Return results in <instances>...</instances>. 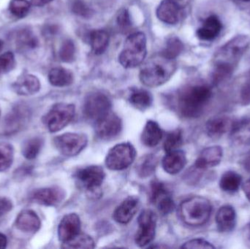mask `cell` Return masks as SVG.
Returning a JSON list of instances; mask_svg holds the SVG:
<instances>
[{
	"label": "cell",
	"instance_id": "cell-32",
	"mask_svg": "<svg viewBox=\"0 0 250 249\" xmlns=\"http://www.w3.org/2000/svg\"><path fill=\"white\" fill-rule=\"evenodd\" d=\"M16 46L21 51L34 49L38 46V40L35 35L29 29L19 30L15 37Z\"/></svg>",
	"mask_w": 250,
	"mask_h": 249
},
{
	"label": "cell",
	"instance_id": "cell-45",
	"mask_svg": "<svg viewBox=\"0 0 250 249\" xmlns=\"http://www.w3.org/2000/svg\"><path fill=\"white\" fill-rule=\"evenodd\" d=\"M11 200L6 197H0V216H4L13 209Z\"/></svg>",
	"mask_w": 250,
	"mask_h": 249
},
{
	"label": "cell",
	"instance_id": "cell-26",
	"mask_svg": "<svg viewBox=\"0 0 250 249\" xmlns=\"http://www.w3.org/2000/svg\"><path fill=\"white\" fill-rule=\"evenodd\" d=\"M163 133L155 121H148L141 134V142L147 147L157 146L163 137Z\"/></svg>",
	"mask_w": 250,
	"mask_h": 249
},
{
	"label": "cell",
	"instance_id": "cell-29",
	"mask_svg": "<svg viewBox=\"0 0 250 249\" xmlns=\"http://www.w3.org/2000/svg\"><path fill=\"white\" fill-rule=\"evenodd\" d=\"M74 77L70 70L63 67L51 69L48 73V80L52 86L56 87H65L73 83Z\"/></svg>",
	"mask_w": 250,
	"mask_h": 249
},
{
	"label": "cell",
	"instance_id": "cell-8",
	"mask_svg": "<svg viewBox=\"0 0 250 249\" xmlns=\"http://www.w3.org/2000/svg\"><path fill=\"white\" fill-rule=\"evenodd\" d=\"M111 102L105 94L92 92L89 94L83 103V114L88 119L97 121L111 112Z\"/></svg>",
	"mask_w": 250,
	"mask_h": 249
},
{
	"label": "cell",
	"instance_id": "cell-42",
	"mask_svg": "<svg viewBox=\"0 0 250 249\" xmlns=\"http://www.w3.org/2000/svg\"><path fill=\"white\" fill-rule=\"evenodd\" d=\"M15 64V57L11 52H6L0 56V76L11 71Z\"/></svg>",
	"mask_w": 250,
	"mask_h": 249
},
{
	"label": "cell",
	"instance_id": "cell-19",
	"mask_svg": "<svg viewBox=\"0 0 250 249\" xmlns=\"http://www.w3.org/2000/svg\"><path fill=\"white\" fill-rule=\"evenodd\" d=\"M223 23L220 18L216 15L208 16L197 30V36L201 40L211 41L217 38L221 33Z\"/></svg>",
	"mask_w": 250,
	"mask_h": 249
},
{
	"label": "cell",
	"instance_id": "cell-22",
	"mask_svg": "<svg viewBox=\"0 0 250 249\" xmlns=\"http://www.w3.org/2000/svg\"><path fill=\"white\" fill-rule=\"evenodd\" d=\"M186 164V155L185 152L179 149L167 152L162 162L163 169L170 175H176L180 172Z\"/></svg>",
	"mask_w": 250,
	"mask_h": 249
},
{
	"label": "cell",
	"instance_id": "cell-27",
	"mask_svg": "<svg viewBox=\"0 0 250 249\" xmlns=\"http://www.w3.org/2000/svg\"><path fill=\"white\" fill-rule=\"evenodd\" d=\"M109 34L104 29H95L89 34V44L95 55H101L106 51L109 44Z\"/></svg>",
	"mask_w": 250,
	"mask_h": 249
},
{
	"label": "cell",
	"instance_id": "cell-23",
	"mask_svg": "<svg viewBox=\"0 0 250 249\" xmlns=\"http://www.w3.org/2000/svg\"><path fill=\"white\" fill-rule=\"evenodd\" d=\"M216 224L220 232H230L236 225V213L229 205L222 206L216 215Z\"/></svg>",
	"mask_w": 250,
	"mask_h": 249
},
{
	"label": "cell",
	"instance_id": "cell-9",
	"mask_svg": "<svg viewBox=\"0 0 250 249\" xmlns=\"http://www.w3.org/2000/svg\"><path fill=\"white\" fill-rule=\"evenodd\" d=\"M87 143L86 136L78 133H65L57 136L54 140L57 150L66 156L79 154L86 148Z\"/></svg>",
	"mask_w": 250,
	"mask_h": 249
},
{
	"label": "cell",
	"instance_id": "cell-14",
	"mask_svg": "<svg viewBox=\"0 0 250 249\" xmlns=\"http://www.w3.org/2000/svg\"><path fill=\"white\" fill-rule=\"evenodd\" d=\"M105 174L101 167L92 165L79 170L76 173V178L83 189L93 192L102 185Z\"/></svg>",
	"mask_w": 250,
	"mask_h": 249
},
{
	"label": "cell",
	"instance_id": "cell-3",
	"mask_svg": "<svg viewBox=\"0 0 250 249\" xmlns=\"http://www.w3.org/2000/svg\"><path fill=\"white\" fill-rule=\"evenodd\" d=\"M176 69V59L168 58L163 53L156 54L143 64L140 71V80L148 87H157L168 81Z\"/></svg>",
	"mask_w": 250,
	"mask_h": 249
},
{
	"label": "cell",
	"instance_id": "cell-18",
	"mask_svg": "<svg viewBox=\"0 0 250 249\" xmlns=\"http://www.w3.org/2000/svg\"><path fill=\"white\" fill-rule=\"evenodd\" d=\"M223 151L220 146H211L207 148L201 152L197 160L195 168L200 171L214 168L221 162Z\"/></svg>",
	"mask_w": 250,
	"mask_h": 249
},
{
	"label": "cell",
	"instance_id": "cell-25",
	"mask_svg": "<svg viewBox=\"0 0 250 249\" xmlns=\"http://www.w3.org/2000/svg\"><path fill=\"white\" fill-rule=\"evenodd\" d=\"M16 226L22 232H36L41 228V219L32 211H23L16 218Z\"/></svg>",
	"mask_w": 250,
	"mask_h": 249
},
{
	"label": "cell",
	"instance_id": "cell-31",
	"mask_svg": "<svg viewBox=\"0 0 250 249\" xmlns=\"http://www.w3.org/2000/svg\"><path fill=\"white\" fill-rule=\"evenodd\" d=\"M242 178L234 171H228L222 175L220 181V187L223 192L235 193L240 188Z\"/></svg>",
	"mask_w": 250,
	"mask_h": 249
},
{
	"label": "cell",
	"instance_id": "cell-13",
	"mask_svg": "<svg viewBox=\"0 0 250 249\" xmlns=\"http://www.w3.org/2000/svg\"><path fill=\"white\" fill-rule=\"evenodd\" d=\"M122 130L123 122L121 118L111 111L95 122V133L103 140H111L116 138Z\"/></svg>",
	"mask_w": 250,
	"mask_h": 249
},
{
	"label": "cell",
	"instance_id": "cell-43",
	"mask_svg": "<svg viewBox=\"0 0 250 249\" xmlns=\"http://www.w3.org/2000/svg\"><path fill=\"white\" fill-rule=\"evenodd\" d=\"M117 23L120 30L126 32L132 26L130 16L126 9H122L117 15Z\"/></svg>",
	"mask_w": 250,
	"mask_h": 249
},
{
	"label": "cell",
	"instance_id": "cell-20",
	"mask_svg": "<svg viewBox=\"0 0 250 249\" xmlns=\"http://www.w3.org/2000/svg\"><path fill=\"white\" fill-rule=\"evenodd\" d=\"M139 200L135 197H129L114 211L113 218L122 225L129 223L138 211Z\"/></svg>",
	"mask_w": 250,
	"mask_h": 249
},
{
	"label": "cell",
	"instance_id": "cell-35",
	"mask_svg": "<svg viewBox=\"0 0 250 249\" xmlns=\"http://www.w3.org/2000/svg\"><path fill=\"white\" fill-rule=\"evenodd\" d=\"M14 159V149L9 143H0V172L7 171Z\"/></svg>",
	"mask_w": 250,
	"mask_h": 249
},
{
	"label": "cell",
	"instance_id": "cell-24",
	"mask_svg": "<svg viewBox=\"0 0 250 249\" xmlns=\"http://www.w3.org/2000/svg\"><path fill=\"white\" fill-rule=\"evenodd\" d=\"M233 124V121L229 117L225 115L214 117L207 121L206 130L211 138H219L229 130H231Z\"/></svg>",
	"mask_w": 250,
	"mask_h": 249
},
{
	"label": "cell",
	"instance_id": "cell-21",
	"mask_svg": "<svg viewBox=\"0 0 250 249\" xmlns=\"http://www.w3.org/2000/svg\"><path fill=\"white\" fill-rule=\"evenodd\" d=\"M13 91L21 96H29L38 93L41 89V83L36 76L24 74L19 77L13 83Z\"/></svg>",
	"mask_w": 250,
	"mask_h": 249
},
{
	"label": "cell",
	"instance_id": "cell-53",
	"mask_svg": "<svg viewBox=\"0 0 250 249\" xmlns=\"http://www.w3.org/2000/svg\"><path fill=\"white\" fill-rule=\"evenodd\" d=\"M175 1H178V0H175Z\"/></svg>",
	"mask_w": 250,
	"mask_h": 249
},
{
	"label": "cell",
	"instance_id": "cell-2",
	"mask_svg": "<svg viewBox=\"0 0 250 249\" xmlns=\"http://www.w3.org/2000/svg\"><path fill=\"white\" fill-rule=\"evenodd\" d=\"M212 96L211 86L198 83L184 88L178 96V109L182 116L188 118L199 117Z\"/></svg>",
	"mask_w": 250,
	"mask_h": 249
},
{
	"label": "cell",
	"instance_id": "cell-17",
	"mask_svg": "<svg viewBox=\"0 0 250 249\" xmlns=\"http://www.w3.org/2000/svg\"><path fill=\"white\" fill-rule=\"evenodd\" d=\"M81 230V220L76 213L66 215L58 227V237L62 244L68 242L79 235Z\"/></svg>",
	"mask_w": 250,
	"mask_h": 249
},
{
	"label": "cell",
	"instance_id": "cell-12",
	"mask_svg": "<svg viewBox=\"0 0 250 249\" xmlns=\"http://www.w3.org/2000/svg\"><path fill=\"white\" fill-rule=\"evenodd\" d=\"M150 200L163 215L169 214L174 210L175 203L171 194L165 184L160 181L151 182Z\"/></svg>",
	"mask_w": 250,
	"mask_h": 249
},
{
	"label": "cell",
	"instance_id": "cell-40",
	"mask_svg": "<svg viewBox=\"0 0 250 249\" xmlns=\"http://www.w3.org/2000/svg\"><path fill=\"white\" fill-rule=\"evenodd\" d=\"M60 59L64 62H72L76 56V46L71 39H66L62 44L59 52Z\"/></svg>",
	"mask_w": 250,
	"mask_h": 249
},
{
	"label": "cell",
	"instance_id": "cell-10",
	"mask_svg": "<svg viewBox=\"0 0 250 249\" xmlns=\"http://www.w3.org/2000/svg\"><path fill=\"white\" fill-rule=\"evenodd\" d=\"M138 225L135 244L139 247H144L151 244L155 237L157 216L151 211L144 210L138 216Z\"/></svg>",
	"mask_w": 250,
	"mask_h": 249
},
{
	"label": "cell",
	"instance_id": "cell-15",
	"mask_svg": "<svg viewBox=\"0 0 250 249\" xmlns=\"http://www.w3.org/2000/svg\"><path fill=\"white\" fill-rule=\"evenodd\" d=\"M65 197L64 190L59 187L40 189L31 194V200L45 206H55L61 203Z\"/></svg>",
	"mask_w": 250,
	"mask_h": 249
},
{
	"label": "cell",
	"instance_id": "cell-49",
	"mask_svg": "<svg viewBox=\"0 0 250 249\" xmlns=\"http://www.w3.org/2000/svg\"><path fill=\"white\" fill-rule=\"evenodd\" d=\"M7 239L4 234L0 233V249H4L7 247Z\"/></svg>",
	"mask_w": 250,
	"mask_h": 249
},
{
	"label": "cell",
	"instance_id": "cell-11",
	"mask_svg": "<svg viewBox=\"0 0 250 249\" xmlns=\"http://www.w3.org/2000/svg\"><path fill=\"white\" fill-rule=\"evenodd\" d=\"M31 113L26 105H18L6 115L3 123V132L5 134H13L24 128L30 121Z\"/></svg>",
	"mask_w": 250,
	"mask_h": 249
},
{
	"label": "cell",
	"instance_id": "cell-1",
	"mask_svg": "<svg viewBox=\"0 0 250 249\" xmlns=\"http://www.w3.org/2000/svg\"><path fill=\"white\" fill-rule=\"evenodd\" d=\"M250 39L246 35H238L223 45L214 58L212 83L220 84L233 74L241 58L248 51Z\"/></svg>",
	"mask_w": 250,
	"mask_h": 249
},
{
	"label": "cell",
	"instance_id": "cell-47",
	"mask_svg": "<svg viewBox=\"0 0 250 249\" xmlns=\"http://www.w3.org/2000/svg\"><path fill=\"white\" fill-rule=\"evenodd\" d=\"M243 190L247 198L250 202V179L244 184Z\"/></svg>",
	"mask_w": 250,
	"mask_h": 249
},
{
	"label": "cell",
	"instance_id": "cell-7",
	"mask_svg": "<svg viewBox=\"0 0 250 249\" xmlns=\"http://www.w3.org/2000/svg\"><path fill=\"white\" fill-rule=\"evenodd\" d=\"M135 156L136 151L131 143H120L107 153L105 165L111 171H123L132 165Z\"/></svg>",
	"mask_w": 250,
	"mask_h": 249
},
{
	"label": "cell",
	"instance_id": "cell-33",
	"mask_svg": "<svg viewBox=\"0 0 250 249\" xmlns=\"http://www.w3.org/2000/svg\"><path fill=\"white\" fill-rule=\"evenodd\" d=\"M157 165V159L154 155H146L140 159L137 165V172L141 178L152 175Z\"/></svg>",
	"mask_w": 250,
	"mask_h": 249
},
{
	"label": "cell",
	"instance_id": "cell-37",
	"mask_svg": "<svg viewBox=\"0 0 250 249\" xmlns=\"http://www.w3.org/2000/svg\"><path fill=\"white\" fill-rule=\"evenodd\" d=\"M183 49L184 45L182 41L176 37L173 36L167 39L166 47L161 53L168 58L176 59V57L180 55Z\"/></svg>",
	"mask_w": 250,
	"mask_h": 249
},
{
	"label": "cell",
	"instance_id": "cell-34",
	"mask_svg": "<svg viewBox=\"0 0 250 249\" xmlns=\"http://www.w3.org/2000/svg\"><path fill=\"white\" fill-rule=\"evenodd\" d=\"M43 141L41 137H34L25 142L22 148V154L29 160L35 159L41 152Z\"/></svg>",
	"mask_w": 250,
	"mask_h": 249
},
{
	"label": "cell",
	"instance_id": "cell-38",
	"mask_svg": "<svg viewBox=\"0 0 250 249\" xmlns=\"http://www.w3.org/2000/svg\"><path fill=\"white\" fill-rule=\"evenodd\" d=\"M183 143V134L179 129L170 132L166 136L164 142V150L166 153L179 149Z\"/></svg>",
	"mask_w": 250,
	"mask_h": 249
},
{
	"label": "cell",
	"instance_id": "cell-48",
	"mask_svg": "<svg viewBox=\"0 0 250 249\" xmlns=\"http://www.w3.org/2000/svg\"><path fill=\"white\" fill-rule=\"evenodd\" d=\"M243 235L245 241L250 244V224L245 227L243 231Z\"/></svg>",
	"mask_w": 250,
	"mask_h": 249
},
{
	"label": "cell",
	"instance_id": "cell-51",
	"mask_svg": "<svg viewBox=\"0 0 250 249\" xmlns=\"http://www.w3.org/2000/svg\"><path fill=\"white\" fill-rule=\"evenodd\" d=\"M3 45H4V43H3L2 40L0 39V53H1V51H2Z\"/></svg>",
	"mask_w": 250,
	"mask_h": 249
},
{
	"label": "cell",
	"instance_id": "cell-28",
	"mask_svg": "<svg viewBox=\"0 0 250 249\" xmlns=\"http://www.w3.org/2000/svg\"><path fill=\"white\" fill-rule=\"evenodd\" d=\"M231 139L235 143L241 146H250V119L242 120L233 124Z\"/></svg>",
	"mask_w": 250,
	"mask_h": 249
},
{
	"label": "cell",
	"instance_id": "cell-39",
	"mask_svg": "<svg viewBox=\"0 0 250 249\" xmlns=\"http://www.w3.org/2000/svg\"><path fill=\"white\" fill-rule=\"evenodd\" d=\"M10 13L16 18L26 17L30 10V3L27 0H11L9 6Z\"/></svg>",
	"mask_w": 250,
	"mask_h": 249
},
{
	"label": "cell",
	"instance_id": "cell-6",
	"mask_svg": "<svg viewBox=\"0 0 250 249\" xmlns=\"http://www.w3.org/2000/svg\"><path fill=\"white\" fill-rule=\"evenodd\" d=\"M74 105L57 103L44 115L42 122L51 133H57L70 124L75 115Z\"/></svg>",
	"mask_w": 250,
	"mask_h": 249
},
{
	"label": "cell",
	"instance_id": "cell-50",
	"mask_svg": "<svg viewBox=\"0 0 250 249\" xmlns=\"http://www.w3.org/2000/svg\"><path fill=\"white\" fill-rule=\"evenodd\" d=\"M244 83L250 86V70L248 72V75H247L246 78H245V81Z\"/></svg>",
	"mask_w": 250,
	"mask_h": 249
},
{
	"label": "cell",
	"instance_id": "cell-41",
	"mask_svg": "<svg viewBox=\"0 0 250 249\" xmlns=\"http://www.w3.org/2000/svg\"><path fill=\"white\" fill-rule=\"evenodd\" d=\"M72 11L76 16L84 19H89L94 14L93 10L82 0H75L72 4Z\"/></svg>",
	"mask_w": 250,
	"mask_h": 249
},
{
	"label": "cell",
	"instance_id": "cell-16",
	"mask_svg": "<svg viewBox=\"0 0 250 249\" xmlns=\"http://www.w3.org/2000/svg\"><path fill=\"white\" fill-rule=\"evenodd\" d=\"M156 13L162 22L169 25L177 24L182 17V8L175 0H163Z\"/></svg>",
	"mask_w": 250,
	"mask_h": 249
},
{
	"label": "cell",
	"instance_id": "cell-36",
	"mask_svg": "<svg viewBox=\"0 0 250 249\" xmlns=\"http://www.w3.org/2000/svg\"><path fill=\"white\" fill-rule=\"evenodd\" d=\"M64 249H94L95 241L89 235L79 234L68 242L62 244Z\"/></svg>",
	"mask_w": 250,
	"mask_h": 249
},
{
	"label": "cell",
	"instance_id": "cell-46",
	"mask_svg": "<svg viewBox=\"0 0 250 249\" xmlns=\"http://www.w3.org/2000/svg\"><path fill=\"white\" fill-rule=\"evenodd\" d=\"M52 1L53 0H31V2H32V5L42 7Z\"/></svg>",
	"mask_w": 250,
	"mask_h": 249
},
{
	"label": "cell",
	"instance_id": "cell-5",
	"mask_svg": "<svg viewBox=\"0 0 250 249\" xmlns=\"http://www.w3.org/2000/svg\"><path fill=\"white\" fill-rule=\"evenodd\" d=\"M146 54V35L143 32H135L125 40L119 61L125 68H135L142 64Z\"/></svg>",
	"mask_w": 250,
	"mask_h": 249
},
{
	"label": "cell",
	"instance_id": "cell-44",
	"mask_svg": "<svg viewBox=\"0 0 250 249\" xmlns=\"http://www.w3.org/2000/svg\"><path fill=\"white\" fill-rule=\"evenodd\" d=\"M182 248L184 249H214L215 247L204 239H192L185 243Z\"/></svg>",
	"mask_w": 250,
	"mask_h": 249
},
{
	"label": "cell",
	"instance_id": "cell-30",
	"mask_svg": "<svg viewBox=\"0 0 250 249\" xmlns=\"http://www.w3.org/2000/svg\"><path fill=\"white\" fill-rule=\"evenodd\" d=\"M129 102L136 109L145 111L151 106L153 98L148 91L141 89H132L129 94Z\"/></svg>",
	"mask_w": 250,
	"mask_h": 249
},
{
	"label": "cell",
	"instance_id": "cell-52",
	"mask_svg": "<svg viewBox=\"0 0 250 249\" xmlns=\"http://www.w3.org/2000/svg\"><path fill=\"white\" fill-rule=\"evenodd\" d=\"M242 1H250V0H242Z\"/></svg>",
	"mask_w": 250,
	"mask_h": 249
},
{
	"label": "cell",
	"instance_id": "cell-4",
	"mask_svg": "<svg viewBox=\"0 0 250 249\" xmlns=\"http://www.w3.org/2000/svg\"><path fill=\"white\" fill-rule=\"evenodd\" d=\"M212 207L209 200L196 196L182 202L180 216L182 221L189 226H202L209 219Z\"/></svg>",
	"mask_w": 250,
	"mask_h": 249
}]
</instances>
